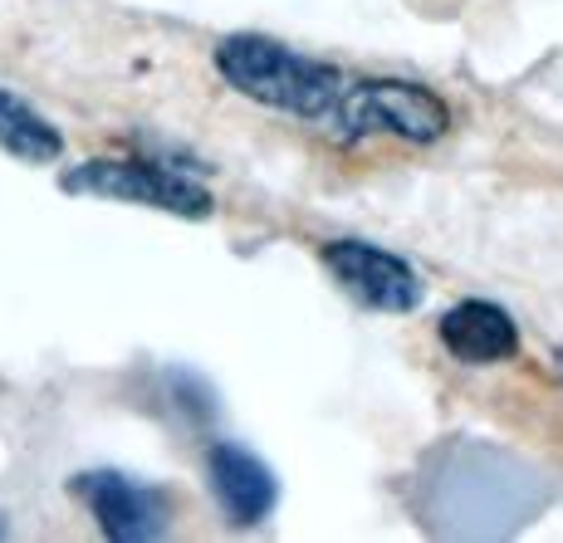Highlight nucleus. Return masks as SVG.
<instances>
[{
  "label": "nucleus",
  "mask_w": 563,
  "mask_h": 543,
  "mask_svg": "<svg viewBox=\"0 0 563 543\" xmlns=\"http://www.w3.org/2000/svg\"><path fill=\"white\" fill-rule=\"evenodd\" d=\"M323 269L339 279L358 303L383 313H411L421 303V279L407 259L367 241H329L323 245Z\"/></svg>",
  "instance_id": "20e7f679"
},
{
  "label": "nucleus",
  "mask_w": 563,
  "mask_h": 543,
  "mask_svg": "<svg viewBox=\"0 0 563 543\" xmlns=\"http://www.w3.org/2000/svg\"><path fill=\"white\" fill-rule=\"evenodd\" d=\"M206 475H211L216 505H221L225 519L241 524V529L269 519V509H275V499H279L275 470H269L255 451H245V445H235V441L211 445V455H206Z\"/></svg>",
  "instance_id": "423d86ee"
},
{
  "label": "nucleus",
  "mask_w": 563,
  "mask_h": 543,
  "mask_svg": "<svg viewBox=\"0 0 563 543\" xmlns=\"http://www.w3.org/2000/svg\"><path fill=\"white\" fill-rule=\"evenodd\" d=\"M79 499L89 505V514L99 519V529L108 539H157L167 529V495L157 485H143L133 475H118V470H93L74 480Z\"/></svg>",
  "instance_id": "39448f33"
},
{
  "label": "nucleus",
  "mask_w": 563,
  "mask_h": 543,
  "mask_svg": "<svg viewBox=\"0 0 563 543\" xmlns=\"http://www.w3.org/2000/svg\"><path fill=\"white\" fill-rule=\"evenodd\" d=\"M64 191L74 197H108L128 206H147V211L187 215V221H206L211 215V191L191 181L187 171H167L157 162H79L59 177Z\"/></svg>",
  "instance_id": "7ed1b4c3"
},
{
  "label": "nucleus",
  "mask_w": 563,
  "mask_h": 543,
  "mask_svg": "<svg viewBox=\"0 0 563 543\" xmlns=\"http://www.w3.org/2000/svg\"><path fill=\"white\" fill-rule=\"evenodd\" d=\"M329 133L339 137H402V143H437L451 128L446 103L437 99L421 84H402V79H367V84H349L343 99L323 113Z\"/></svg>",
  "instance_id": "f03ea898"
},
{
  "label": "nucleus",
  "mask_w": 563,
  "mask_h": 543,
  "mask_svg": "<svg viewBox=\"0 0 563 543\" xmlns=\"http://www.w3.org/2000/svg\"><path fill=\"white\" fill-rule=\"evenodd\" d=\"M441 343H446V353L461 357V363L490 367V363L515 357L519 333H515V319L500 303L471 299V303H456V309L441 319Z\"/></svg>",
  "instance_id": "0eeeda50"
},
{
  "label": "nucleus",
  "mask_w": 563,
  "mask_h": 543,
  "mask_svg": "<svg viewBox=\"0 0 563 543\" xmlns=\"http://www.w3.org/2000/svg\"><path fill=\"white\" fill-rule=\"evenodd\" d=\"M0 152L30 162V167H49L64 157V137L40 108H30L20 93L0 89Z\"/></svg>",
  "instance_id": "6e6552de"
},
{
  "label": "nucleus",
  "mask_w": 563,
  "mask_h": 543,
  "mask_svg": "<svg viewBox=\"0 0 563 543\" xmlns=\"http://www.w3.org/2000/svg\"><path fill=\"white\" fill-rule=\"evenodd\" d=\"M216 69L245 99L279 108V113H299V118H319L343 99V74L333 64L305 59L279 40L265 35H225L216 45Z\"/></svg>",
  "instance_id": "f257e3e1"
}]
</instances>
